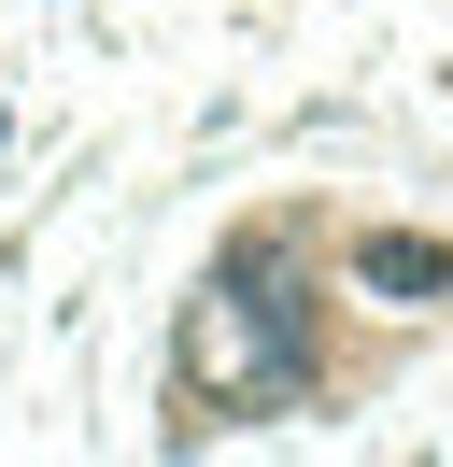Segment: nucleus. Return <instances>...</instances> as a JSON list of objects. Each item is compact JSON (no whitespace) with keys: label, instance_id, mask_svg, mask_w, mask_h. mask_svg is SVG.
<instances>
[{"label":"nucleus","instance_id":"1","mask_svg":"<svg viewBox=\"0 0 453 467\" xmlns=\"http://www.w3.org/2000/svg\"><path fill=\"white\" fill-rule=\"evenodd\" d=\"M326 269H311L298 213H255L170 312V368H156V439H226V425H283V410L340 397L326 354Z\"/></svg>","mask_w":453,"mask_h":467},{"label":"nucleus","instance_id":"2","mask_svg":"<svg viewBox=\"0 0 453 467\" xmlns=\"http://www.w3.org/2000/svg\"><path fill=\"white\" fill-rule=\"evenodd\" d=\"M340 297H368V312H453V241L439 227H340Z\"/></svg>","mask_w":453,"mask_h":467},{"label":"nucleus","instance_id":"3","mask_svg":"<svg viewBox=\"0 0 453 467\" xmlns=\"http://www.w3.org/2000/svg\"><path fill=\"white\" fill-rule=\"evenodd\" d=\"M0 142H15V114H0Z\"/></svg>","mask_w":453,"mask_h":467}]
</instances>
